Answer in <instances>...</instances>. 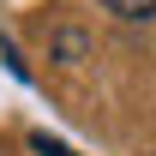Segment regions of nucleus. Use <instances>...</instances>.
Returning a JSON list of instances; mask_svg holds the SVG:
<instances>
[{"label":"nucleus","instance_id":"7ed1b4c3","mask_svg":"<svg viewBox=\"0 0 156 156\" xmlns=\"http://www.w3.org/2000/svg\"><path fill=\"white\" fill-rule=\"evenodd\" d=\"M60 54L78 60V54H84V36H78V30H66V36H60Z\"/></svg>","mask_w":156,"mask_h":156},{"label":"nucleus","instance_id":"f257e3e1","mask_svg":"<svg viewBox=\"0 0 156 156\" xmlns=\"http://www.w3.org/2000/svg\"><path fill=\"white\" fill-rule=\"evenodd\" d=\"M114 18H126V24H144V18H156V0H102Z\"/></svg>","mask_w":156,"mask_h":156},{"label":"nucleus","instance_id":"f03ea898","mask_svg":"<svg viewBox=\"0 0 156 156\" xmlns=\"http://www.w3.org/2000/svg\"><path fill=\"white\" fill-rule=\"evenodd\" d=\"M30 150H42V156H72V150H66V144H54V138H48V132H30Z\"/></svg>","mask_w":156,"mask_h":156}]
</instances>
